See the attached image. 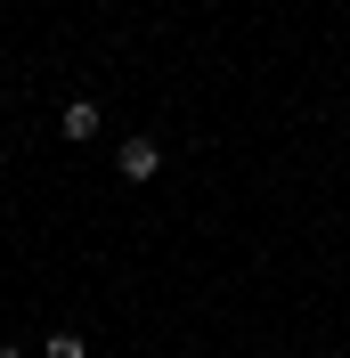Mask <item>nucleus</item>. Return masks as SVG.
I'll return each instance as SVG.
<instances>
[{
    "mask_svg": "<svg viewBox=\"0 0 350 358\" xmlns=\"http://www.w3.org/2000/svg\"><path fill=\"white\" fill-rule=\"evenodd\" d=\"M114 171L131 179V187H147V179L163 171V147H155V138H122V147H114Z\"/></svg>",
    "mask_w": 350,
    "mask_h": 358,
    "instance_id": "f257e3e1",
    "label": "nucleus"
},
{
    "mask_svg": "<svg viewBox=\"0 0 350 358\" xmlns=\"http://www.w3.org/2000/svg\"><path fill=\"white\" fill-rule=\"evenodd\" d=\"M98 122H106V114H98V98H74V106L57 114V131H66V138H98Z\"/></svg>",
    "mask_w": 350,
    "mask_h": 358,
    "instance_id": "f03ea898",
    "label": "nucleus"
},
{
    "mask_svg": "<svg viewBox=\"0 0 350 358\" xmlns=\"http://www.w3.org/2000/svg\"><path fill=\"white\" fill-rule=\"evenodd\" d=\"M41 358H90V342H82V334H74V326H57V334H49V342H41Z\"/></svg>",
    "mask_w": 350,
    "mask_h": 358,
    "instance_id": "7ed1b4c3",
    "label": "nucleus"
},
{
    "mask_svg": "<svg viewBox=\"0 0 350 358\" xmlns=\"http://www.w3.org/2000/svg\"><path fill=\"white\" fill-rule=\"evenodd\" d=\"M0 358H33V350H17V342H0Z\"/></svg>",
    "mask_w": 350,
    "mask_h": 358,
    "instance_id": "20e7f679",
    "label": "nucleus"
}]
</instances>
